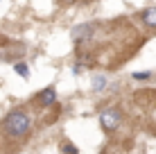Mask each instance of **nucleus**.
<instances>
[{
  "label": "nucleus",
  "mask_w": 156,
  "mask_h": 154,
  "mask_svg": "<svg viewBox=\"0 0 156 154\" xmlns=\"http://www.w3.org/2000/svg\"><path fill=\"white\" fill-rule=\"evenodd\" d=\"M152 77V73H133V79H138V82H143V79H149Z\"/></svg>",
  "instance_id": "nucleus-9"
},
{
  "label": "nucleus",
  "mask_w": 156,
  "mask_h": 154,
  "mask_svg": "<svg viewBox=\"0 0 156 154\" xmlns=\"http://www.w3.org/2000/svg\"><path fill=\"white\" fill-rule=\"evenodd\" d=\"M93 32H95V25H93V23L77 25V27L73 30V39H75V43H84V41H88L90 36H93Z\"/></svg>",
  "instance_id": "nucleus-4"
},
{
  "label": "nucleus",
  "mask_w": 156,
  "mask_h": 154,
  "mask_svg": "<svg viewBox=\"0 0 156 154\" xmlns=\"http://www.w3.org/2000/svg\"><path fill=\"white\" fill-rule=\"evenodd\" d=\"M2 131L7 136H12V138H16V141H23L32 131V116L23 109L9 111L2 120Z\"/></svg>",
  "instance_id": "nucleus-1"
},
{
  "label": "nucleus",
  "mask_w": 156,
  "mask_h": 154,
  "mask_svg": "<svg viewBox=\"0 0 156 154\" xmlns=\"http://www.w3.org/2000/svg\"><path fill=\"white\" fill-rule=\"evenodd\" d=\"M14 70L18 73V75L23 77V79H27V77H30V68H27V63H25V61H18V63L14 66Z\"/></svg>",
  "instance_id": "nucleus-8"
},
{
  "label": "nucleus",
  "mask_w": 156,
  "mask_h": 154,
  "mask_svg": "<svg viewBox=\"0 0 156 154\" xmlns=\"http://www.w3.org/2000/svg\"><path fill=\"white\" fill-rule=\"evenodd\" d=\"M34 102L39 104V107H52V104L57 102V91L52 86L43 88V91H39V93L34 95Z\"/></svg>",
  "instance_id": "nucleus-3"
},
{
  "label": "nucleus",
  "mask_w": 156,
  "mask_h": 154,
  "mask_svg": "<svg viewBox=\"0 0 156 154\" xmlns=\"http://www.w3.org/2000/svg\"><path fill=\"white\" fill-rule=\"evenodd\" d=\"M140 18L147 27H156V7H147L140 12Z\"/></svg>",
  "instance_id": "nucleus-5"
},
{
  "label": "nucleus",
  "mask_w": 156,
  "mask_h": 154,
  "mask_svg": "<svg viewBox=\"0 0 156 154\" xmlns=\"http://www.w3.org/2000/svg\"><path fill=\"white\" fill-rule=\"evenodd\" d=\"M106 88V77L104 75H93V91H104Z\"/></svg>",
  "instance_id": "nucleus-7"
},
{
  "label": "nucleus",
  "mask_w": 156,
  "mask_h": 154,
  "mask_svg": "<svg viewBox=\"0 0 156 154\" xmlns=\"http://www.w3.org/2000/svg\"><path fill=\"white\" fill-rule=\"evenodd\" d=\"M59 150H61L63 154H79V150H77V147H75L68 138H63L61 143H59Z\"/></svg>",
  "instance_id": "nucleus-6"
},
{
  "label": "nucleus",
  "mask_w": 156,
  "mask_h": 154,
  "mask_svg": "<svg viewBox=\"0 0 156 154\" xmlns=\"http://www.w3.org/2000/svg\"><path fill=\"white\" fill-rule=\"evenodd\" d=\"M122 123V111L120 109H106L100 113V125L104 131H115Z\"/></svg>",
  "instance_id": "nucleus-2"
}]
</instances>
